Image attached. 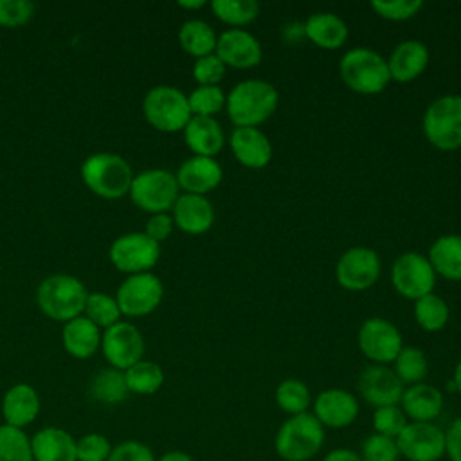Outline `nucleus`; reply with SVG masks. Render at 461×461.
I'll list each match as a JSON object with an SVG mask.
<instances>
[{
    "label": "nucleus",
    "instance_id": "nucleus-1",
    "mask_svg": "<svg viewBox=\"0 0 461 461\" xmlns=\"http://www.w3.org/2000/svg\"><path fill=\"white\" fill-rule=\"evenodd\" d=\"M279 104L277 88L265 79H243L236 83L225 101V112L234 128H258L268 121Z\"/></svg>",
    "mask_w": 461,
    "mask_h": 461
},
{
    "label": "nucleus",
    "instance_id": "nucleus-2",
    "mask_svg": "<svg viewBox=\"0 0 461 461\" xmlns=\"http://www.w3.org/2000/svg\"><path fill=\"white\" fill-rule=\"evenodd\" d=\"M326 429L312 412L290 416L274 438L276 454L285 461H310L324 447Z\"/></svg>",
    "mask_w": 461,
    "mask_h": 461
},
{
    "label": "nucleus",
    "instance_id": "nucleus-3",
    "mask_svg": "<svg viewBox=\"0 0 461 461\" xmlns=\"http://www.w3.org/2000/svg\"><path fill=\"white\" fill-rule=\"evenodd\" d=\"M339 74L349 90L362 95L380 94L391 81L387 59L367 47L349 49L339 61Z\"/></svg>",
    "mask_w": 461,
    "mask_h": 461
},
{
    "label": "nucleus",
    "instance_id": "nucleus-4",
    "mask_svg": "<svg viewBox=\"0 0 461 461\" xmlns=\"http://www.w3.org/2000/svg\"><path fill=\"white\" fill-rule=\"evenodd\" d=\"M131 166L117 153L101 151L86 157L81 164L83 184L101 198L115 200L130 193L133 180Z\"/></svg>",
    "mask_w": 461,
    "mask_h": 461
},
{
    "label": "nucleus",
    "instance_id": "nucleus-5",
    "mask_svg": "<svg viewBox=\"0 0 461 461\" xmlns=\"http://www.w3.org/2000/svg\"><path fill=\"white\" fill-rule=\"evenodd\" d=\"M86 295V286L77 277L68 274H52L40 283L36 290V303L49 319L68 322L83 315Z\"/></svg>",
    "mask_w": 461,
    "mask_h": 461
},
{
    "label": "nucleus",
    "instance_id": "nucleus-6",
    "mask_svg": "<svg viewBox=\"0 0 461 461\" xmlns=\"http://www.w3.org/2000/svg\"><path fill=\"white\" fill-rule=\"evenodd\" d=\"M144 119L158 131H182L193 117L187 95L171 85H157L149 88L142 99Z\"/></svg>",
    "mask_w": 461,
    "mask_h": 461
},
{
    "label": "nucleus",
    "instance_id": "nucleus-7",
    "mask_svg": "<svg viewBox=\"0 0 461 461\" xmlns=\"http://www.w3.org/2000/svg\"><path fill=\"white\" fill-rule=\"evenodd\" d=\"M423 135L441 151L461 148V95L436 97L423 113Z\"/></svg>",
    "mask_w": 461,
    "mask_h": 461
},
{
    "label": "nucleus",
    "instance_id": "nucleus-8",
    "mask_svg": "<svg viewBox=\"0 0 461 461\" xmlns=\"http://www.w3.org/2000/svg\"><path fill=\"white\" fill-rule=\"evenodd\" d=\"M178 194L180 187L175 173L162 167H151L137 173L130 185L131 202L151 214L171 209Z\"/></svg>",
    "mask_w": 461,
    "mask_h": 461
},
{
    "label": "nucleus",
    "instance_id": "nucleus-9",
    "mask_svg": "<svg viewBox=\"0 0 461 461\" xmlns=\"http://www.w3.org/2000/svg\"><path fill=\"white\" fill-rule=\"evenodd\" d=\"M436 277L438 276L429 258L420 252H403L391 267L393 288L411 301H418L420 297L432 294Z\"/></svg>",
    "mask_w": 461,
    "mask_h": 461
},
{
    "label": "nucleus",
    "instance_id": "nucleus-10",
    "mask_svg": "<svg viewBox=\"0 0 461 461\" xmlns=\"http://www.w3.org/2000/svg\"><path fill=\"white\" fill-rule=\"evenodd\" d=\"M108 258L121 272L142 274L158 263L160 245L144 232H128L112 241Z\"/></svg>",
    "mask_w": 461,
    "mask_h": 461
},
{
    "label": "nucleus",
    "instance_id": "nucleus-11",
    "mask_svg": "<svg viewBox=\"0 0 461 461\" xmlns=\"http://www.w3.org/2000/svg\"><path fill=\"white\" fill-rule=\"evenodd\" d=\"M164 297L162 281L151 274H131L117 288L115 301L122 315L144 317L158 308Z\"/></svg>",
    "mask_w": 461,
    "mask_h": 461
},
{
    "label": "nucleus",
    "instance_id": "nucleus-12",
    "mask_svg": "<svg viewBox=\"0 0 461 461\" xmlns=\"http://www.w3.org/2000/svg\"><path fill=\"white\" fill-rule=\"evenodd\" d=\"M358 348L375 364H393L403 348L400 330L384 317H369L358 328Z\"/></svg>",
    "mask_w": 461,
    "mask_h": 461
},
{
    "label": "nucleus",
    "instance_id": "nucleus-13",
    "mask_svg": "<svg viewBox=\"0 0 461 461\" xmlns=\"http://www.w3.org/2000/svg\"><path fill=\"white\" fill-rule=\"evenodd\" d=\"M396 445L407 461H439L445 456V430L434 421H409Z\"/></svg>",
    "mask_w": 461,
    "mask_h": 461
},
{
    "label": "nucleus",
    "instance_id": "nucleus-14",
    "mask_svg": "<svg viewBox=\"0 0 461 461\" xmlns=\"http://www.w3.org/2000/svg\"><path fill=\"white\" fill-rule=\"evenodd\" d=\"M101 351L110 367L126 371L144 357V337L131 322L119 321L106 328L101 337Z\"/></svg>",
    "mask_w": 461,
    "mask_h": 461
},
{
    "label": "nucleus",
    "instance_id": "nucleus-15",
    "mask_svg": "<svg viewBox=\"0 0 461 461\" xmlns=\"http://www.w3.org/2000/svg\"><path fill=\"white\" fill-rule=\"evenodd\" d=\"M380 276V258L373 249L351 247L337 261L335 277L348 292L371 288Z\"/></svg>",
    "mask_w": 461,
    "mask_h": 461
},
{
    "label": "nucleus",
    "instance_id": "nucleus-16",
    "mask_svg": "<svg viewBox=\"0 0 461 461\" xmlns=\"http://www.w3.org/2000/svg\"><path fill=\"white\" fill-rule=\"evenodd\" d=\"M312 405V414L324 429H346L357 420L360 412L357 396L340 387H330L321 391Z\"/></svg>",
    "mask_w": 461,
    "mask_h": 461
},
{
    "label": "nucleus",
    "instance_id": "nucleus-17",
    "mask_svg": "<svg viewBox=\"0 0 461 461\" xmlns=\"http://www.w3.org/2000/svg\"><path fill=\"white\" fill-rule=\"evenodd\" d=\"M405 385L387 366L373 364L358 375V393L375 409L385 405H398Z\"/></svg>",
    "mask_w": 461,
    "mask_h": 461
},
{
    "label": "nucleus",
    "instance_id": "nucleus-18",
    "mask_svg": "<svg viewBox=\"0 0 461 461\" xmlns=\"http://www.w3.org/2000/svg\"><path fill=\"white\" fill-rule=\"evenodd\" d=\"M214 54L225 67L252 68L263 58L261 41L245 29H227L216 40Z\"/></svg>",
    "mask_w": 461,
    "mask_h": 461
},
{
    "label": "nucleus",
    "instance_id": "nucleus-19",
    "mask_svg": "<svg viewBox=\"0 0 461 461\" xmlns=\"http://www.w3.org/2000/svg\"><path fill=\"white\" fill-rule=\"evenodd\" d=\"M175 176L184 193L205 196L221 184L223 169L212 157L193 155L180 164Z\"/></svg>",
    "mask_w": 461,
    "mask_h": 461
},
{
    "label": "nucleus",
    "instance_id": "nucleus-20",
    "mask_svg": "<svg viewBox=\"0 0 461 461\" xmlns=\"http://www.w3.org/2000/svg\"><path fill=\"white\" fill-rule=\"evenodd\" d=\"M173 223L191 236L205 234L214 223V207L202 194L182 193L171 207Z\"/></svg>",
    "mask_w": 461,
    "mask_h": 461
},
{
    "label": "nucleus",
    "instance_id": "nucleus-21",
    "mask_svg": "<svg viewBox=\"0 0 461 461\" xmlns=\"http://www.w3.org/2000/svg\"><path fill=\"white\" fill-rule=\"evenodd\" d=\"M234 158L250 169H261L272 160L270 139L259 128H234L229 137Z\"/></svg>",
    "mask_w": 461,
    "mask_h": 461
},
{
    "label": "nucleus",
    "instance_id": "nucleus-22",
    "mask_svg": "<svg viewBox=\"0 0 461 461\" xmlns=\"http://www.w3.org/2000/svg\"><path fill=\"white\" fill-rule=\"evenodd\" d=\"M4 423L18 429H25L31 425L41 409L40 394L36 389L25 382H18L11 385L0 403Z\"/></svg>",
    "mask_w": 461,
    "mask_h": 461
},
{
    "label": "nucleus",
    "instance_id": "nucleus-23",
    "mask_svg": "<svg viewBox=\"0 0 461 461\" xmlns=\"http://www.w3.org/2000/svg\"><path fill=\"white\" fill-rule=\"evenodd\" d=\"M429 65V49L420 40L400 41L387 58L391 81L409 83L421 76Z\"/></svg>",
    "mask_w": 461,
    "mask_h": 461
},
{
    "label": "nucleus",
    "instance_id": "nucleus-24",
    "mask_svg": "<svg viewBox=\"0 0 461 461\" xmlns=\"http://www.w3.org/2000/svg\"><path fill=\"white\" fill-rule=\"evenodd\" d=\"M34 461H77L76 438L56 425L43 427L31 436Z\"/></svg>",
    "mask_w": 461,
    "mask_h": 461
},
{
    "label": "nucleus",
    "instance_id": "nucleus-25",
    "mask_svg": "<svg viewBox=\"0 0 461 461\" xmlns=\"http://www.w3.org/2000/svg\"><path fill=\"white\" fill-rule=\"evenodd\" d=\"M400 407L409 421H434L443 411L441 391L427 382L403 389Z\"/></svg>",
    "mask_w": 461,
    "mask_h": 461
},
{
    "label": "nucleus",
    "instance_id": "nucleus-26",
    "mask_svg": "<svg viewBox=\"0 0 461 461\" xmlns=\"http://www.w3.org/2000/svg\"><path fill=\"white\" fill-rule=\"evenodd\" d=\"M303 29L304 38H308L315 47L324 50H335L342 47L349 34L346 22L339 14L328 11L312 13L304 20Z\"/></svg>",
    "mask_w": 461,
    "mask_h": 461
},
{
    "label": "nucleus",
    "instance_id": "nucleus-27",
    "mask_svg": "<svg viewBox=\"0 0 461 461\" xmlns=\"http://www.w3.org/2000/svg\"><path fill=\"white\" fill-rule=\"evenodd\" d=\"M182 131L184 140L193 155L214 158L223 149L225 133L214 117L193 115Z\"/></svg>",
    "mask_w": 461,
    "mask_h": 461
},
{
    "label": "nucleus",
    "instance_id": "nucleus-28",
    "mask_svg": "<svg viewBox=\"0 0 461 461\" xmlns=\"http://www.w3.org/2000/svg\"><path fill=\"white\" fill-rule=\"evenodd\" d=\"M101 330L85 315L65 322L61 333L65 351L76 358L92 357L101 348Z\"/></svg>",
    "mask_w": 461,
    "mask_h": 461
},
{
    "label": "nucleus",
    "instance_id": "nucleus-29",
    "mask_svg": "<svg viewBox=\"0 0 461 461\" xmlns=\"http://www.w3.org/2000/svg\"><path fill=\"white\" fill-rule=\"evenodd\" d=\"M429 261L436 276L448 281H461V236L443 234L429 249Z\"/></svg>",
    "mask_w": 461,
    "mask_h": 461
},
{
    "label": "nucleus",
    "instance_id": "nucleus-30",
    "mask_svg": "<svg viewBox=\"0 0 461 461\" xmlns=\"http://www.w3.org/2000/svg\"><path fill=\"white\" fill-rule=\"evenodd\" d=\"M216 40H218V36H216L214 29L207 22L198 20V18L184 22L178 29L180 47L194 58L212 54L216 49Z\"/></svg>",
    "mask_w": 461,
    "mask_h": 461
},
{
    "label": "nucleus",
    "instance_id": "nucleus-31",
    "mask_svg": "<svg viewBox=\"0 0 461 461\" xmlns=\"http://www.w3.org/2000/svg\"><path fill=\"white\" fill-rule=\"evenodd\" d=\"M90 394L94 400L106 403V405H115L126 400L130 394L124 380V373L115 369V367H106L97 371L92 380H90Z\"/></svg>",
    "mask_w": 461,
    "mask_h": 461
},
{
    "label": "nucleus",
    "instance_id": "nucleus-32",
    "mask_svg": "<svg viewBox=\"0 0 461 461\" xmlns=\"http://www.w3.org/2000/svg\"><path fill=\"white\" fill-rule=\"evenodd\" d=\"M124 373L126 387L133 394H155L164 384V371L153 360H139L137 364L130 366Z\"/></svg>",
    "mask_w": 461,
    "mask_h": 461
},
{
    "label": "nucleus",
    "instance_id": "nucleus-33",
    "mask_svg": "<svg viewBox=\"0 0 461 461\" xmlns=\"http://www.w3.org/2000/svg\"><path fill=\"white\" fill-rule=\"evenodd\" d=\"M450 317L448 304L443 297L432 294H427L414 301V319L418 326L425 331H439L447 326Z\"/></svg>",
    "mask_w": 461,
    "mask_h": 461
},
{
    "label": "nucleus",
    "instance_id": "nucleus-34",
    "mask_svg": "<svg viewBox=\"0 0 461 461\" xmlns=\"http://www.w3.org/2000/svg\"><path fill=\"white\" fill-rule=\"evenodd\" d=\"M393 371L403 385L420 384L429 371L427 355L416 346H403L393 362Z\"/></svg>",
    "mask_w": 461,
    "mask_h": 461
},
{
    "label": "nucleus",
    "instance_id": "nucleus-35",
    "mask_svg": "<svg viewBox=\"0 0 461 461\" xmlns=\"http://www.w3.org/2000/svg\"><path fill=\"white\" fill-rule=\"evenodd\" d=\"M211 9L220 22L232 29L249 25L259 14V4L256 0H214L211 2Z\"/></svg>",
    "mask_w": 461,
    "mask_h": 461
},
{
    "label": "nucleus",
    "instance_id": "nucleus-36",
    "mask_svg": "<svg viewBox=\"0 0 461 461\" xmlns=\"http://www.w3.org/2000/svg\"><path fill=\"white\" fill-rule=\"evenodd\" d=\"M274 398H276L277 407L290 416L308 412V407L312 405V394H310L308 385L297 378L283 380L276 387Z\"/></svg>",
    "mask_w": 461,
    "mask_h": 461
},
{
    "label": "nucleus",
    "instance_id": "nucleus-37",
    "mask_svg": "<svg viewBox=\"0 0 461 461\" xmlns=\"http://www.w3.org/2000/svg\"><path fill=\"white\" fill-rule=\"evenodd\" d=\"M83 315L92 321L99 330H106L121 321V308L113 295L103 292H92L86 295Z\"/></svg>",
    "mask_w": 461,
    "mask_h": 461
},
{
    "label": "nucleus",
    "instance_id": "nucleus-38",
    "mask_svg": "<svg viewBox=\"0 0 461 461\" xmlns=\"http://www.w3.org/2000/svg\"><path fill=\"white\" fill-rule=\"evenodd\" d=\"M0 461H34L31 438L23 429L0 425Z\"/></svg>",
    "mask_w": 461,
    "mask_h": 461
},
{
    "label": "nucleus",
    "instance_id": "nucleus-39",
    "mask_svg": "<svg viewBox=\"0 0 461 461\" xmlns=\"http://www.w3.org/2000/svg\"><path fill=\"white\" fill-rule=\"evenodd\" d=\"M227 94L218 86H196L189 95L187 103L191 108L193 115H202V117H214L225 108Z\"/></svg>",
    "mask_w": 461,
    "mask_h": 461
},
{
    "label": "nucleus",
    "instance_id": "nucleus-40",
    "mask_svg": "<svg viewBox=\"0 0 461 461\" xmlns=\"http://www.w3.org/2000/svg\"><path fill=\"white\" fill-rule=\"evenodd\" d=\"M409 423L407 416L403 414L400 405H385L378 407L373 412V429L376 434L387 436V438H398L400 432Z\"/></svg>",
    "mask_w": 461,
    "mask_h": 461
},
{
    "label": "nucleus",
    "instance_id": "nucleus-41",
    "mask_svg": "<svg viewBox=\"0 0 461 461\" xmlns=\"http://www.w3.org/2000/svg\"><path fill=\"white\" fill-rule=\"evenodd\" d=\"M360 457L362 461H398L400 450L394 438L373 432L362 441Z\"/></svg>",
    "mask_w": 461,
    "mask_h": 461
},
{
    "label": "nucleus",
    "instance_id": "nucleus-42",
    "mask_svg": "<svg viewBox=\"0 0 461 461\" xmlns=\"http://www.w3.org/2000/svg\"><path fill=\"white\" fill-rule=\"evenodd\" d=\"M113 445L104 434L88 432L76 439L77 461H106Z\"/></svg>",
    "mask_w": 461,
    "mask_h": 461
},
{
    "label": "nucleus",
    "instance_id": "nucleus-43",
    "mask_svg": "<svg viewBox=\"0 0 461 461\" xmlns=\"http://www.w3.org/2000/svg\"><path fill=\"white\" fill-rule=\"evenodd\" d=\"M371 7L384 20L403 22L416 16L423 7V2L421 0H373Z\"/></svg>",
    "mask_w": 461,
    "mask_h": 461
},
{
    "label": "nucleus",
    "instance_id": "nucleus-44",
    "mask_svg": "<svg viewBox=\"0 0 461 461\" xmlns=\"http://www.w3.org/2000/svg\"><path fill=\"white\" fill-rule=\"evenodd\" d=\"M225 72H227V67L221 63V59L214 52L196 58L193 65V77L198 83V86L218 85L225 77Z\"/></svg>",
    "mask_w": 461,
    "mask_h": 461
},
{
    "label": "nucleus",
    "instance_id": "nucleus-45",
    "mask_svg": "<svg viewBox=\"0 0 461 461\" xmlns=\"http://www.w3.org/2000/svg\"><path fill=\"white\" fill-rule=\"evenodd\" d=\"M34 4L29 0H0V25L20 27L34 14Z\"/></svg>",
    "mask_w": 461,
    "mask_h": 461
},
{
    "label": "nucleus",
    "instance_id": "nucleus-46",
    "mask_svg": "<svg viewBox=\"0 0 461 461\" xmlns=\"http://www.w3.org/2000/svg\"><path fill=\"white\" fill-rule=\"evenodd\" d=\"M106 461H157L153 450L139 439H124L117 443Z\"/></svg>",
    "mask_w": 461,
    "mask_h": 461
},
{
    "label": "nucleus",
    "instance_id": "nucleus-47",
    "mask_svg": "<svg viewBox=\"0 0 461 461\" xmlns=\"http://www.w3.org/2000/svg\"><path fill=\"white\" fill-rule=\"evenodd\" d=\"M173 227H175L173 218L167 212H157V214H151L146 220V225H144L142 232L160 245V241H164L171 236Z\"/></svg>",
    "mask_w": 461,
    "mask_h": 461
},
{
    "label": "nucleus",
    "instance_id": "nucleus-48",
    "mask_svg": "<svg viewBox=\"0 0 461 461\" xmlns=\"http://www.w3.org/2000/svg\"><path fill=\"white\" fill-rule=\"evenodd\" d=\"M445 456L450 461H461V416L445 430Z\"/></svg>",
    "mask_w": 461,
    "mask_h": 461
},
{
    "label": "nucleus",
    "instance_id": "nucleus-49",
    "mask_svg": "<svg viewBox=\"0 0 461 461\" xmlns=\"http://www.w3.org/2000/svg\"><path fill=\"white\" fill-rule=\"evenodd\" d=\"M322 461H362L360 454H357L355 450L351 448H346V447H340V448H333L330 450Z\"/></svg>",
    "mask_w": 461,
    "mask_h": 461
},
{
    "label": "nucleus",
    "instance_id": "nucleus-50",
    "mask_svg": "<svg viewBox=\"0 0 461 461\" xmlns=\"http://www.w3.org/2000/svg\"><path fill=\"white\" fill-rule=\"evenodd\" d=\"M157 461H194V457L184 450H167Z\"/></svg>",
    "mask_w": 461,
    "mask_h": 461
},
{
    "label": "nucleus",
    "instance_id": "nucleus-51",
    "mask_svg": "<svg viewBox=\"0 0 461 461\" xmlns=\"http://www.w3.org/2000/svg\"><path fill=\"white\" fill-rule=\"evenodd\" d=\"M178 5L184 9H202L205 5V0H180Z\"/></svg>",
    "mask_w": 461,
    "mask_h": 461
},
{
    "label": "nucleus",
    "instance_id": "nucleus-52",
    "mask_svg": "<svg viewBox=\"0 0 461 461\" xmlns=\"http://www.w3.org/2000/svg\"><path fill=\"white\" fill-rule=\"evenodd\" d=\"M452 382H454V387H456V391L461 394V358H459V362H457V364H456V367H454Z\"/></svg>",
    "mask_w": 461,
    "mask_h": 461
}]
</instances>
